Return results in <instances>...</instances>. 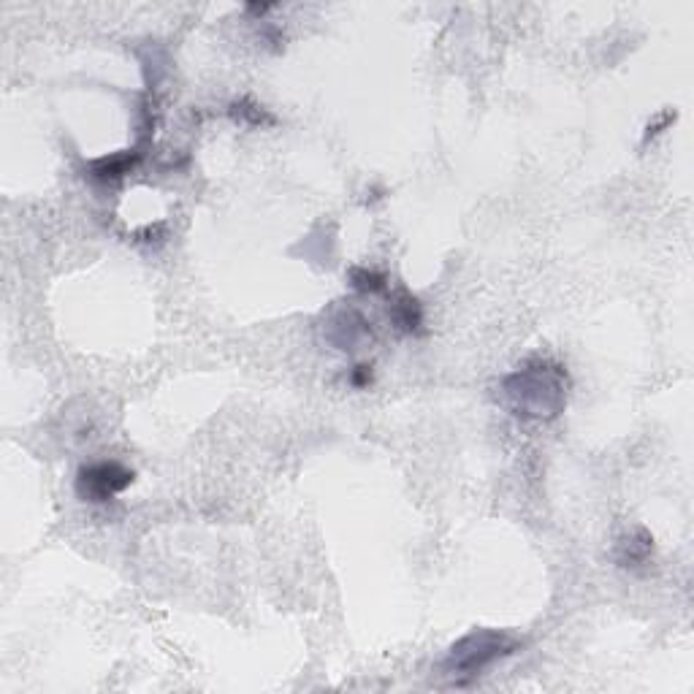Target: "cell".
<instances>
[{"label":"cell","instance_id":"obj_9","mask_svg":"<svg viewBox=\"0 0 694 694\" xmlns=\"http://www.w3.org/2000/svg\"><path fill=\"white\" fill-rule=\"evenodd\" d=\"M347 280H350V288L358 293H366V296H375V293L388 291V277L377 269H369V266H353L347 272Z\"/></svg>","mask_w":694,"mask_h":694},{"label":"cell","instance_id":"obj_10","mask_svg":"<svg viewBox=\"0 0 694 694\" xmlns=\"http://www.w3.org/2000/svg\"><path fill=\"white\" fill-rule=\"evenodd\" d=\"M347 383L353 385V388H358V391H364V388H369V385L375 383V366L372 364H356L353 369H350V377H347Z\"/></svg>","mask_w":694,"mask_h":694},{"label":"cell","instance_id":"obj_11","mask_svg":"<svg viewBox=\"0 0 694 694\" xmlns=\"http://www.w3.org/2000/svg\"><path fill=\"white\" fill-rule=\"evenodd\" d=\"M272 9H274L272 3H250V6H247V11H250V14H261V17L266 14V11H272Z\"/></svg>","mask_w":694,"mask_h":694},{"label":"cell","instance_id":"obj_4","mask_svg":"<svg viewBox=\"0 0 694 694\" xmlns=\"http://www.w3.org/2000/svg\"><path fill=\"white\" fill-rule=\"evenodd\" d=\"M320 334L337 350H358L366 339H372V323L364 318V312L350 307V304H337L323 315Z\"/></svg>","mask_w":694,"mask_h":694},{"label":"cell","instance_id":"obj_3","mask_svg":"<svg viewBox=\"0 0 694 694\" xmlns=\"http://www.w3.org/2000/svg\"><path fill=\"white\" fill-rule=\"evenodd\" d=\"M133 480H136V472H133L131 467H125V464H120V461L114 459H101L79 467L74 488L76 497L82 499V502L106 505V502H112L117 494H122L125 488H131Z\"/></svg>","mask_w":694,"mask_h":694},{"label":"cell","instance_id":"obj_8","mask_svg":"<svg viewBox=\"0 0 694 694\" xmlns=\"http://www.w3.org/2000/svg\"><path fill=\"white\" fill-rule=\"evenodd\" d=\"M228 114L236 125H244V128H266V125H274V117L261 104H255L250 98H239L234 104L228 106Z\"/></svg>","mask_w":694,"mask_h":694},{"label":"cell","instance_id":"obj_5","mask_svg":"<svg viewBox=\"0 0 694 694\" xmlns=\"http://www.w3.org/2000/svg\"><path fill=\"white\" fill-rule=\"evenodd\" d=\"M651 556H654V537H651V532L643 529V526H635V529L624 532V535L619 537L616 548H613V559H616V564L624 567V570H640V567H646V564L651 562Z\"/></svg>","mask_w":694,"mask_h":694},{"label":"cell","instance_id":"obj_1","mask_svg":"<svg viewBox=\"0 0 694 694\" xmlns=\"http://www.w3.org/2000/svg\"><path fill=\"white\" fill-rule=\"evenodd\" d=\"M570 377L559 361L529 358L497 385V402L524 421H554L567 407Z\"/></svg>","mask_w":694,"mask_h":694},{"label":"cell","instance_id":"obj_7","mask_svg":"<svg viewBox=\"0 0 694 694\" xmlns=\"http://www.w3.org/2000/svg\"><path fill=\"white\" fill-rule=\"evenodd\" d=\"M139 160L141 152L136 150L117 152V155H104V158L93 160V163L87 166V171H90V177H93L95 182H117V179H122L125 174H131V171L139 166Z\"/></svg>","mask_w":694,"mask_h":694},{"label":"cell","instance_id":"obj_6","mask_svg":"<svg viewBox=\"0 0 694 694\" xmlns=\"http://www.w3.org/2000/svg\"><path fill=\"white\" fill-rule=\"evenodd\" d=\"M388 320L399 334H418L423 329V304L410 291H396L388 304Z\"/></svg>","mask_w":694,"mask_h":694},{"label":"cell","instance_id":"obj_2","mask_svg":"<svg viewBox=\"0 0 694 694\" xmlns=\"http://www.w3.org/2000/svg\"><path fill=\"white\" fill-rule=\"evenodd\" d=\"M521 648H524V640L507 629H472L448 648V654L440 662V673L456 689H467L480 676H486L488 667L513 657Z\"/></svg>","mask_w":694,"mask_h":694}]
</instances>
